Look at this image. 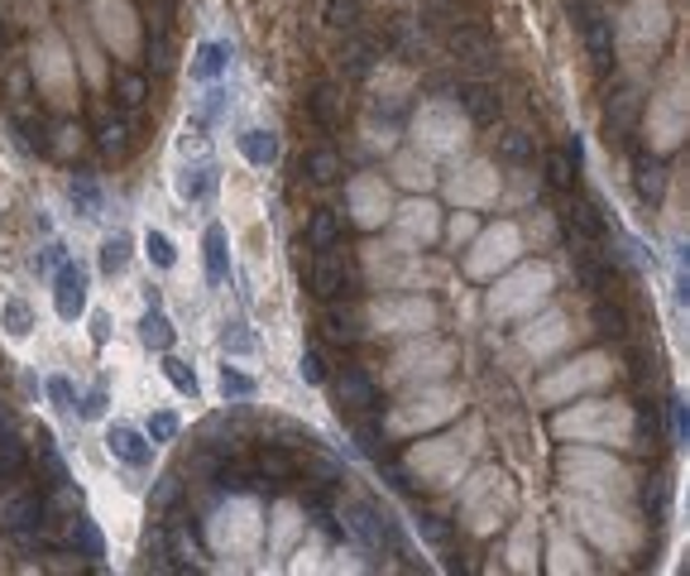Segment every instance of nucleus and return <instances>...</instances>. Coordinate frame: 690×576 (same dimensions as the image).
<instances>
[{"label": "nucleus", "mask_w": 690, "mask_h": 576, "mask_svg": "<svg viewBox=\"0 0 690 576\" xmlns=\"http://www.w3.org/2000/svg\"><path fill=\"white\" fill-rule=\"evenodd\" d=\"M350 288H355V269H350L346 250H336V245L317 250V264H312V293H317L322 303H336V298L350 293Z\"/></svg>", "instance_id": "nucleus-1"}, {"label": "nucleus", "mask_w": 690, "mask_h": 576, "mask_svg": "<svg viewBox=\"0 0 690 576\" xmlns=\"http://www.w3.org/2000/svg\"><path fill=\"white\" fill-rule=\"evenodd\" d=\"M53 312L63 322H77L87 312V269L82 264H58L53 269Z\"/></svg>", "instance_id": "nucleus-2"}, {"label": "nucleus", "mask_w": 690, "mask_h": 576, "mask_svg": "<svg viewBox=\"0 0 690 576\" xmlns=\"http://www.w3.org/2000/svg\"><path fill=\"white\" fill-rule=\"evenodd\" d=\"M106 447H111V456H116V461H125L130 471H144L149 456H154V442L144 437L140 428H130V423H111V432H106Z\"/></svg>", "instance_id": "nucleus-3"}, {"label": "nucleus", "mask_w": 690, "mask_h": 576, "mask_svg": "<svg viewBox=\"0 0 690 576\" xmlns=\"http://www.w3.org/2000/svg\"><path fill=\"white\" fill-rule=\"evenodd\" d=\"M202 264H207V284L226 288V279H230V236H226L221 221H211L207 231H202Z\"/></svg>", "instance_id": "nucleus-4"}, {"label": "nucleus", "mask_w": 690, "mask_h": 576, "mask_svg": "<svg viewBox=\"0 0 690 576\" xmlns=\"http://www.w3.org/2000/svg\"><path fill=\"white\" fill-rule=\"evenodd\" d=\"M446 48H451L460 63H470V68H489L494 63V39H489V34H480V29H470V24L451 29Z\"/></svg>", "instance_id": "nucleus-5"}, {"label": "nucleus", "mask_w": 690, "mask_h": 576, "mask_svg": "<svg viewBox=\"0 0 690 576\" xmlns=\"http://www.w3.org/2000/svg\"><path fill=\"white\" fill-rule=\"evenodd\" d=\"M235 149H240V159H245L250 168H274L278 164V135H274V130L245 125L235 135Z\"/></svg>", "instance_id": "nucleus-6"}, {"label": "nucleus", "mask_w": 690, "mask_h": 576, "mask_svg": "<svg viewBox=\"0 0 690 576\" xmlns=\"http://www.w3.org/2000/svg\"><path fill=\"white\" fill-rule=\"evenodd\" d=\"M350 528H355L365 543L379 552V548H389V519H384L379 509H374L370 500H360V504H350Z\"/></svg>", "instance_id": "nucleus-7"}, {"label": "nucleus", "mask_w": 690, "mask_h": 576, "mask_svg": "<svg viewBox=\"0 0 690 576\" xmlns=\"http://www.w3.org/2000/svg\"><path fill=\"white\" fill-rule=\"evenodd\" d=\"M39 519H44V500L34 495H10L5 504H0V524L5 528H15V533H29V528H39Z\"/></svg>", "instance_id": "nucleus-8"}, {"label": "nucleus", "mask_w": 690, "mask_h": 576, "mask_svg": "<svg viewBox=\"0 0 690 576\" xmlns=\"http://www.w3.org/2000/svg\"><path fill=\"white\" fill-rule=\"evenodd\" d=\"M226 68H230V44H221V39L197 44V58H192V77H197V82H221Z\"/></svg>", "instance_id": "nucleus-9"}, {"label": "nucleus", "mask_w": 690, "mask_h": 576, "mask_svg": "<svg viewBox=\"0 0 690 576\" xmlns=\"http://www.w3.org/2000/svg\"><path fill=\"white\" fill-rule=\"evenodd\" d=\"M638 106H643V96H638V87H619V92L609 96V101H604V120H609L614 135H628V130H633Z\"/></svg>", "instance_id": "nucleus-10"}, {"label": "nucleus", "mask_w": 690, "mask_h": 576, "mask_svg": "<svg viewBox=\"0 0 690 576\" xmlns=\"http://www.w3.org/2000/svg\"><path fill=\"white\" fill-rule=\"evenodd\" d=\"M173 188H178V197H183V202L211 197V188H216V168H211V164H183V168H178V178H173Z\"/></svg>", "instance_id": "nucleus-11"}, {"label": "nucleus", "mask_w": 690, "mask_h": 576, "mask_svg": "<svg viewBox=\"0 0 690 576\" xmlns=\"http://www.w3.org/2000/svg\"><path fill=\"white\" fill-rule=\"evenodd\" d=\"M374 404V384L360 375V370H346L341 380H336V408H350V413H360V408Z\"/></svg>", "instance_id": "nucleus-12"}, {"label": "nucleus", "mask_w": 690, "mask_h": 576, "mask_svg": "<svg viewBox=\"0 0 690 576\" xmlns=\"http://www.w3.org/2000/svg\"><path fill=\"white\" fill-rule=\"evenodd\" d=\"M566 226H571L576 240H585V245L604 236V216H600L595 202H585V197H576L571 207H566Z\"/></svg>", "instance_id": "nucleus-13"}, {"label": "nucleus", "mask_w": 690, "mask_h": 576, "mask_svg": "<svg viewBox=\"0 0 690 576\" xmlns=\"http://www.w3.org/2000/svg\"><path fill=\"white\" fill-rule=\"evenodd\" d=\"M346 116V101H341V87L336 82H322L317 92H312V120H317L322 130H336Z\"/></svg>", "instance_id": "nucleus-14"}, {"label": "nucleus", "mask_w": 690, "mask_h": 576, "mask_svg": "<svg viewBox=\"0 0 690 576\" xmlns=\"http://www.w3.org/2000/svg\"><path fill=\"white\" fill-rule=\"evenodd\" d=\"M633 188H638V197H643V202H657L662 188H667V168L652 159V154H638V159H633Z\"/></svg>", "instance_id": "nucleus-15"}, {"label": "nucleus", "mask_w": 690, "mask_h": 576, "mask_svg": "<svg viewBox=\"0 0 690 576\" xmlns=\"http://www.w3.org/2000/svg\"><path fill=\"white\" fill-rule=\"evenodd\" d=\"M460 101H465V111L475 120H499V92H494L489 82H465V87H460Z\"/></svg>", "instance_id": "nucleus-16"}, {"label": "nucleus", "mask_w": 690, "mask_h": 576, "mask_svg": "<svg viewBox=\"0 0 690 576\" xmlns=\"http://www.w3.org/2000/svg\"><path fill=\"white\" fill-rule=\"evenodd\" d=\"M302 173H307V183L326 188V183H336V178L346 173V164H341V154H336V149H312L307 159H302Z\"/></svg>", "instance_id": "nucleus-17"}, {"label": "nucleus", "mask_w": 690, "mask_h": 576, "mask_svg": "<svg viewBox=\"0 0 690 576\" xmlns=\"http://www.w3.org/2000/svg\"><path fill=\"white\" fill-rule=\"evenodd\" d=\"M379 63V48H374V39H346L341 44V68H346V77H365V72Z\"/></svg>", "instance_id": "nucleus-18"}, {"label": "nucleus", "mask_w": 690, "mask_h": 576, "mask_svg": "<svg viewBox=\"0 0 690 576\" xmlns=\"http://www.w3.org/2000/svg\"><path fill=\"white\" fill-rule=\"evenodd\" d=\"M130 255H135V240L125 231H111L101 240V250H96V264H101V274H120L130 264Z\"/></svg>", "instance_id": "nucleus-19"}, {"label": "nucleus", "mask_w": 690, "mask_h": 576, "mask_svg": "<svg viewBox=\"0 0 690 576\" xmlns=\"http://www.w3.org/2000/svg\"><path fill=\"white\" fill-rule=\"evenodd\" d=\"M580 29H585V44H590V58H595L600 68H609V58H614V34H609V20L600 15H590L585 24H580Z\"/></svg>", "instance_id": "nucleus-20"}, {"label": "nucleus", "mask_w": 690, "mask_h": 576, "mask_svg": "<svg viewBox=\"0 0 690 576\" xmlns=\"http://www.w3.org/2000/svg\"><path fill=\"white\" fill-rule=\"evenodd\" d=\"M140 341L149 346V351H168V346H173V322H168L159 308H149L140 317Z\"/></svg>", "instance_id": "nucleus-21"}, {"label": "nucleus", "mask_w": 690, "mask_h": 576, "mask_svg": "<svg viewBox=\"0 0 690 576\" xmlns=\"http://www.w3.org/2000/svg\"><path fill=\"white\" fill-rule=\"evenodd\" d=\"M326 336L331 341H360V317H355V308H326Z\"/></svg>", "instance_id": "nucleus-22"}, {"label": "nucleus", "mask_w": 690, "mask_h": 576, "mask_svg": "<svg viewBox=\"0 0 690 576\" xmlns=\"http://www.w3.org/2000/svg\"><path fill=\"white\" fill-rule=\"evenodd\" d=\"M403 226L413 236L432 240V236H437V207H432V202H408V207H403Z\"/></svg>", "instance_id": "nucleus-23"}, {"label": "nucleus", "mask_w": 690, "mask_h": 576, "mask_svg": "<svg viewBox=\"0 0 690 576\" xmlns=\"http://www.w3.org/2000/svg\"><path fill=\"white\" fill-rule=\"evenodd\" d=\"M336 240H341V216H336V212H317V216H312L307 245L312 250H326V245H336Z\"/></svg>", "instance_id": "nucleus-24"}, {"label": "nucleus", "mask_w": 690, "mask_h": 576, "mask_svg": "<svg viewBox=\"0 0 690 576\" xmlns=\"http://www.w3.org/2000/svg\"><path fill=\"white\" fill-rule=\"evenodd\" d=\"M494 144H499V154H504V159H513V164L532 159V135H528V130H518V125L499 130V135H494Z\"/></svg>", "instance_id": "nucleus-25"}, {"label": "nucleus", "mask_w": 690, "mask_h": 576, "mask_svg": "<svg viewBox=\"0 0 690 576\" xmlns=\"http://www.w3.org/2000/svg\"><path fill=\"white\" fill-rule=\"evenodd\" d=\"M164 375H168V384H173L178 394H187V399H197V389H202V384H197V370H192L187 360L168 356V360H164Z\"/></svg>", "instance_id": "nucleus-26"}, {"label": "nucleus", "mask_w": 690, "mask_h": 576, "mask_svg": "<svg viewBox=\"0 0 690 576\" xmlns=\"http://www.w3.org/2000/svg\"><path fill=\"white\" fill-rule=\"evenodd\" d=\"M68 192H72V202H77V212H82V216H96V212H101V188H96L87 173H72Z\"/></svg>", "instance_id": "nucleus-27"}, {"label": "nucleus", "mask_w": 690, "mask_h": 576, "mask_svg": "<svg viewBox=\"0 0 690 576\" xmlns=\"http://www.w3.org/2000/svg\"><path fill=\"white\" fill-rule=\"evenodd\" d=\"M254 471H259L269 485H278V480H288L293 476V456L288 452H278V447H269V452H259V461H254Z\"/></svg>", "instance_id": "nucleus-28"}, {"label": "nucleus", "mask_w": 690, "mask_h": 576, "mask_svg": "<svg viewBox=\"0 0 690 576\" xmlns=\"http://www.w3.org/2000/svg\"><path fill=\"white\" fill-rule=\"evenodd\" d=\"M20 471H24V442L10 437V432H0V485Z\"/></svg>", "instance_id": "nucleus-29"}, {"label": "nucleus", "mask_w": 690, "mask_h": 576, "mask_svg": "<svg viewBox=\"0 0 690 576\" xmlns=\"http://www.w3.org/2000/svg\"><path fill=\"white\" fill-rule=\"evenodd\" d=\"M211 485L216 490H230V495H245V490H250V471H245V466H235V461H221L211 471Z\"/></svg>", "instance_id": "nucleus-30"}, {"label": "nucleus", "mask_w": 690, "mask_h": 576, "mask_svg": "<svg viewBox=\"0 0 690 576\" xmlns=\"http://www.w3.org/2000/svg\"><path fill=\"white\" fill-rule=\"evenodd\" d=\"M595 332H600V336H609V341H619V336L628 332L624 308H619V303H600V308H595Z\"/></svg>", "instance_id": "nucleus-31"}, {"label": "nucleus", "mask_w": 690, "mask_h": 576, "mask_svg": "<svg viewBox=\"0 0 690 576\" xmlns=\"http://www.w3.org/2000/svg\"><path fill=\"white\" fill-rule=\"evenodd\" d=\"M360 15V0H326L322 5V24L326 29H350Z\"/></svg>", "instance_id": "nucleus-32"}, {"label": "nucleus", "mask_w": 690, "mask_h": 576, "mask_svg": "<svg viewBox=\"0 0 690 576\" xmlns=\"http://www.w3.org/2000/svg\"><path fill=\"white\" fill-rule=\"evenodd\" d=\"M5 332L10 336H29L34 332V308L24 303V298H10V303H5Z\"/></svg>", "instance_id": "nucleus-33"}, {"label": "nucleus", "mask_w": 690, "mask_h": 576, "mask_svg": "<svg viewBox=\"0 0 690 576\" xmlns=\"http://www.w3.org/2000/svg\"><path fill=\"white\" fill-rule=\"evenodd\" d=\"M547 183H552V188H571V183H576V159H571L566 149L547 154Z\"/></svg>", "instance_id": "nucleus-34"}, {"label": "nucleus", "mask_w": 690, "mask_h": 576, "mask_svg": "<svg viewBox=\"0 0 690 576\" xmlns=\"http://www.w3.org/2000/svg\"><path fill=\"white\" fill-rule=\"evenodd\" d=\"M144 250H149V260L159 264V269H173V264H178V250H173V240H168L164 231H144Z\"/></svg>", "instance_id": "nucleus-35"}, {"label": "nucleus", "mask_w": 690, "mask_h": 576, "mask_svg": "<svg viewBox=\"0 0 690 576\" xmlns=\"http://www.w3.org/2000/svg\"><path fill=\"white\" fill-rule=\"evenodd\" d=\"M44 394H48V404H53L58 413H72V404H77V394H72V380L68 375H48L44 380Z\"/></svg>", "instance_id": "nucleus-36"}, {"label": "nucleus", "mask_w": 690, "mask_h": 576, "mask_svg": "<svg viewBox=\"0 0 690 576\" xmlns=\"http://www.w3.org/2000/svg\"><path fill=\"white\" fill-rule=\"evenodd\" d=\"M221 394H226V399H250L254 380L245 375V370H235V365H221Z\"/></svg>", "instance_id": "nucleus-37"}, {"label": "nucleus", "mask_w": 690, "mask_h": 576, "mask_svg": "<svg viewBox=\"0 0 690 576\" xmlns=\"http://www.w3.org/2000/svg\"><path fill=\"white\" fill-rule=\"evenodd\" d=\"M101 149L111 154V159H120V154L130 149V125H125V120H106V130H101Z\"/></svg>", "instance_id": "nucleus-38"}, {"label": "nucleus", "mask_w": 690, "mask_h": 576, "mask_svg": "<svg viewBox=\"0 0 690 576\" xmlns=\"http://www.w3.org/2000/svg\"><path fill=\"white\" fill-rule=\"evenodd\" d=\"M72 538H77L82 557H101V528H96L92 519H77V524H72Z\"/></svg>", "instance_id": "nucleus-39"}, {"label": "nucleus", "mask_w": 690, "mask_h": 576, "mask_svg": "<svg viewBox=\"0 0 690 576\" xmlns=\"http://www.w3.org/2000/svg\"><path fill=\"white\" fill-rule=\"evenodd\" d=\"M144 437H149V442H173L178 437V413H149Z\"/></svg>", "instance_id": "nucleus-40"}, {"label": "nucleus", "mask_w": 690, "mask_h": 576, "mask_svg": "<svg viewBox=\"0 0 690 576\" xmlns=\"http://www.w3.org/2000/svg\"><path fill=\"white\" fill-rule=\"evenodd\" d=\"M398 183H408V188H427V183H432V168L422 164V159H398Z\"/></svg>", "instance_id": "nucleus-41"}, {"label": "nucleus", "mask_w": 690, "mask_h": 576, "mask_svg": "<svg viewBox=\"0 0 690 576\" xmlns=\"http://www.w3.org/2000/svg\"><path fill=\"white\" fill-rule=\"evenodd\" d=\"M44 480H48V485H58V490L68 485V466H63V456H58L53 447H44Z\"/></svg>", "instance_id": "nucleus-42"}, {"label": "nucleus", "mask_w": 690, "mask_h": 576, "mask_svg": "<svg viewBox=\"0 0 690 576\" xmlns=\"http://www.w3.org/2000/svg\"><path fill=\"white\" fill-rule=\"evenodd\" d=\"M116 92H120V106H130V111H135V106L144 101V77H135V72H125Z\"/></svg>", "instance_id": "nucleus-43"}, {"label": "nucleus", "mask_w": 690, "mask_h": 576, "mask_svg": "<svg viewBox=\"0 0 690 576\" xmlns=\"http://www.w3.org/2000/svg\"><path fill=\"white\" fill-rule=\"evenodd\" d=\"M106 404H111V394H106V389H92V394H87V399H82V404H77V413H82V418H87V423H96V418H101V413H106Z\"/></svg>", "instance_id": "nucleus-44"}, {"label": "nucleus", "mask_w": 690, "mask_h": 576, "mask_svg": "<svg viewBox=\"0 0 690 576\" xmlns=\"http://www.w3.org/2000/svg\"><path fill=\"white\" fill-rule=\"evenodd\" d=\"M226 106H230V92H226V87H216V82H207V101H202V116L216 120V116L226 111Z\"/></svg>", "instance_id": "nucleus-45"}, {"label": "nucleus", "mask_w": 690, "mask_h": 576, "mask_svg": "<svg viewBox=\"0 0 690 576\" xmlns=\"http://www.w3.org/2000/svg\"><path fill=\"white\" fill-rule=\"evenodd\" d=\"M298 370H302V380H307V384H322V380H326V375H322V356H317V351H302Z\"/></svg>", "instance_id": "nucleus-46"}, {"label": "nucleus", "mask_w": 690, "mask_h": 576, "mask_svg": "<svg viewBox=\"0 0 690 576\" xmlns=\"http://www.w3.org/2000/svg\"><path fill=\"white\" fill-rule=\"evenodd\" d=\"M226 351H254V332H245V327H235V332H226Z\"/></svg>", "instance_id": "nucleus-47"}, {"label": "nucleus", "mask_w": 690, "mask_h": 576, "mask_svg": "<svg viewBox=\"0 0 690 576\" xmlns=\"http://www.w3.org/2000/svg\"><path fill=\"white\" fill-rule=\"evenodd\" d=\"M671 428H676V442L690 437V413H686V404H671Z\"/></svg>", "instance_id": "nucleus-48"}, {"label": "nucleus", "mask_w": 690, "mask_h": 576, "mask_svg": "<svg viewBox=\"0 0 690 576\" xmlns=\"http://www.w3.org/2000/svg\"><path fill=\"white\" fill-rule=\"evenodd\" d=\"M355 437H360V447H365L370 456H379V432H374V423H360Z\"/></svg>", "instance_id": "nucleus-49"}, {"label": "nucleus", "mask_w": 690, "mask_h": 576, "mask_svg": "<svg viewBox=\"0 0 690 576\" xmlns=\"http://www.w3.org/2000/svg\"><path fill=\"white\" fill-rule=\"evenodd\" d=\"M92 336H96V341H106V336H111V312H96V317H92Z\"/></svg>", "instance_id": "nucleus-50"}, {"label": "nucleus", "mask_w": 690, "mask_h": 576, "mask_svg": "<svg viewBox=\"0 0 690 576\" xmlns=\"http://www.w3.org/2000/svg\"><path fill=\"white\" fill-rule=\"evenodd\" d=\"M470 231H475V221H470V216H456V221H451V240H465Z\"/></svg>", "instance_id": "nucleus-51"}, {"label": "nucleus", "mask_w": 690, "mask_h": 576, "mask_svg": "<svg viewBox=\"0 0 690 576\" xmlns=\"http://www.w3.org/2000/svg\"><path fill=\"white\" fill-rule=\"evenodd\" d=\"M149 58H154V68H168V44L154 39V44H149Z\"/></svg>", "instance_id": "nucleus-52"}, {"label": "nucleus", "mask_w": 690, "mask_h": 576, "mask_svg": "<svg viewBox=\"0 0 690 576\" xmlns=\"http://www.w3.org/2000/svg\"><path fill=\"white\" fill-rule=\"evenodd\" d=\"M68 255H63V245H58V240H53V245H48L44 250V264H48V269H58V264H63Z\"/></svg>", "instance_id": "nucleus-53"}]
</instances>
